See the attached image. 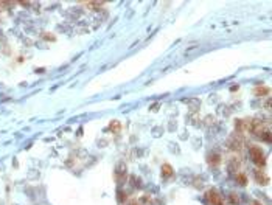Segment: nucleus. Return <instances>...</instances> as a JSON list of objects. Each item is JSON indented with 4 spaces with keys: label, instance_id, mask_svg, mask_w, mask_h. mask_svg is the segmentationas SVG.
<instances>
[{
    "label": "nucleus",
    "instance_id": "f257e3e1",
    "mask_svg": "<svg viewBox=\"0 0 272 205\" xmlns=\"http://www.w3.org/2000/svg\"><path fill=\"white\" fill-rule=\"evenodd\" d=\"M250 155H252L253 163H255L257 166L263 168V166L266 165V157H264V152L261 151V148H258V146H252V148H250Z\"/></svg>",
    "mask_w": 272,
    "mask_h": 205
},
{
    "label": "nucleus",
    "instance_id": "f03ea898",
    "mask_svg": "<svg viewBox=\"0 0 272 205\" xmlns=\"http://www.w3.org/2000/svg\"><path fill=\"white\" fill-rule=\"evenodd\" d=\"M205 197H207V200H208V203H210V205H224L222 199L219 197V194H218L216 190H208Z\"/></svg>",
    "mask_w": 272,
    "mask_h": 205
},
{
    "label": "nucleus",
    "instance_id": "7ed1b4c3",
    "mask_svg": "<svg viewBox=\"0 0 272 205\" xmlns=\"http://www.w3.org/2000/svg\"><path fill=\"white\" fill-rule=\"evenodd\" d=\"M162 176L163 177H170V176H173V168H171L168 163H165L162 166Z\"/></svg>",
    "mask_w": 272,
    "mask_h": 205
},
{
    "label": "nucleus",
    "instance_id": "20e7f679",
    "mask_svg": "<svg viewBox=\"0 0 272 205\" xmlns=\"http://www.w3.org/2000/svg\"><path fill=\"white\" fill-rule=\"evenodd\" d=\"M253 93H255L257 96H264L269 93V89L267 87H257L255 90H253Z\"/></svg>",
    "mask_w": 272,
    "mask_h": 205
},
{
    "label": "nucleus",
    "instance_id": "39448f33",
    "mask_svg": "<svg viewBox=\"0 0 272 205\" xmlns=\"http://www.w3.org/2000/svg\"><path fill=\"white\" fill-rule=\"evenodd\" d=\"M235 179H237V182H238L240 185H246V183H247V176L243 174V173L237 174V177H235Z\"/></svg>",
    "mask_w": 272,
    "mask_h": 205
},
{
    "label": "nucleus",
    "instance_id": "423d86ee",
    "mask_svg": "<svg viewBox=\"0 0 272 205\" xmlns=\"http://www.w3.org/2000/svg\"><path fill=\"white\" fill-rule=\"evenodd\" d=\"M219 160H221L219 154H210V157H208V163H212V165H218V163H219Z\"/></svg>",
    "mask_w": 272,
    "mask_h": 205
},
{
    "label": "nucleus",
    "instance_id": "0eeeda50",
    "mask_svg": "<svg viewBox=\"0 0 272 205\" xmlns=\"http://www.w3.org/2000/svg\"><path fill=\"white\" fill-rule=\"evenodd\" d=\"M229 199H230V203H232V205H238V202H240V197H238L235 193H230Z\"/></svg>",
    "mask_w": 272,
    "mask_h": 205
},
{
    "label": "nucleus",
    "instance_id": "6e6552de",
    "mask_svg": "<svg viewBox=\"0 0 272 205\" xmlns=\"http://www.w3.org/2000/svg\"><path fill=\"white\" fill-rule=\"evenodd\" d=\"M121 129V124L118 123V121H112L111 123V131H114V132H118Z\"/></svg>",
    "mask_w": 272,
    "mask_h": 205
},
{
    "label": "nucleus",
    "instance_id": "1a4fd4ad",
    "mask_svg": "<svg viewBox=\"0 0 272 205\" xmlns=\"http://www.w3.org/2000/svg\"><path fill=\"white\" fill-rule=\"evenodd\" d=\"M260 135H261V138L264 140V141H267V143L270 141V131H263Z\"/></svg>",
    "mask_w": 272,
    "mask_h": 205
},
{
    "label": "nucleus",
    "instance_id": "9d476101",
    "mask_svg": "<svg viewBox=\"0 0 272 205\" xmlns=\"http://www.w3.org/2000/svg\"><path fill=\"white\" fill-rule=\"evenodd\" d=\"M118 200H120V202H124V200H126V194H124L121 190L118 191Z\"/></svg>",
    "mask_w": 272,
    "mask_h": 205
},
{
    "label": "nucleus",
    "instance_id": "9b49d317",
    "mask_svg": "<svg viewBox=\"0 0 272 205\" xmlns=\"http://www.w3.org/2000/svg\"><path fill=\"white\" fill-rule=\"evenodd\" d=\"M252 205H261V203H260V202H257V200H253V202H252Z\"/></svg>",
    "mask_w": 272,
    "mask_h": 205
},
{
    "label": "nucleus",
    "instance_id": "f8f14e48",
    "mask_svg": "<svg viewBox=\"0 0 272 205\" xmlns=\"http://www.w3.org/2000/svg\"><path fill=\"white\" fill-rule=\"evenodd\" d=\"M131 205H140V203H139V202H132Z\"/></svg>",
    "mask_w": 272,
    "mask_h": 205
}]
</instances>
